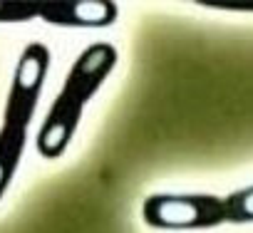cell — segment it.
Returning <instances> with one entry per match:
<instances>
[{"label": "cell", "instance_id": "5b68a950", "mask_svg": "<svg viewBox=\"0 0 253 233\" xmlns=\"http://www.w3.org/2000/svg\"><path fill=\"white\" fill-rule=\"evenodd\" d=\"M223 198H226L228 223H233V226L253 223V184L251 186H243L238 191H231Z\"/></svg>", "mask_w": 253, "mask_h": 233}, {"label": "cell", "instance_id": "3957f363", "mask_svg": "<svg viewBox=\"0 0 253 233\" xmlns=\"http://www.w3.org/2000/svg\"><path fill=\"white\" fill-rule=\"evenodd\" d=\"M142 221L157 231H211L228 223L226 198L216 194H152Z\"/></svg>", "mask_w": 253, "mask_h": 233}, {"label": "cell", "instance_id": "277c9868", "mask_svg": "<svg viewBox=\"0 0 253 233\" xmlns=\"http://www.w3.org/2000/svg\"><path fill=\"white\" fill-rule=\"evenodd\" d=\"M119 18L112 0H55L42 3L40 20L57 28H109Z\"/></svg>", "mask_w": 253, "mask_h": 233}, {"label": "cell", "instance_id": "8992f818", "mask_svg": "<svg viewBox=\"0 0 253 233\" xmlns=\"http://www.w3.org/2000/svg\"><path fill=\"white\" fill-rule=\"evenodd\" d=\"M42 3L28 0V3H13V0H0V23H28L33 18H40Z\"/></svg>", "mask_w": 253, "mask_h": 233}, {"label": "cell", "instance_id": "52a82bcc", "mask_svg": "<svg viewBox=\"0 0 253 233\" xmlns=\"http://www.w3.org/2000/svg\"><path fill=\"white\" fill-rule=\"evenodd\" d=\"M199 5L211 10H233V13H253V3H218V0H196Z\"/></svg>", "mask_w": 253, "mask_h": 233}, {"label": "cell", "instance_id": "7a4b0ae2", "mask_svg": "<svg viewBox=\"0 0 253 233\" xmlns=\"http://www.w3.org/2000/svg\"><path fill=\"white\" fill-rule=\"evenodd\" d=\"M50 50L42 42H28L13 70L3 124H0V201L8 194L28 144V132L47 79Z\"/></svg>", "mask_w": 253, "mask_h": 233}, {"label": "cell", "instance_id": "6da1fadb", "mask_svg": "<svg viewBox=\"0 0 253 233\" xmlns=\"http://www.w3.org/2000/svg\"><path fill=\"white\" fill-rule=\"evenodd\" d=\"M119 62V50L112 42L87 45L70 65L60 94L52 99L38 132V152L45 159H60L82 122L87 102L99 92Z\"/></svg>", "mask_w": 253, "mask_h": 233}]
</instances>
